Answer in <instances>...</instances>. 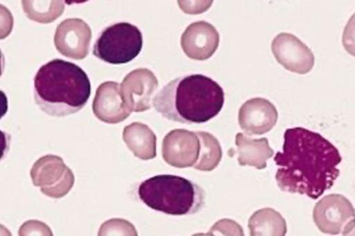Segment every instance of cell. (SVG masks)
<instances>
[{
	"instance_id": "21",
	"label": "cell",
	"mask_w": 355,
	"mask_h": 236,
	"mask_svg": "<svg viewBox=\"0 0 355 236\" xmlns=\"http://www.w3.org/2000/svg\"><path fill=\"white\" fill-rule=\"evenodd\" d=\"M207 236H244V230L236 221L222 219L211 227Z\"/></svg>"
},
{
	"instance_id": "4",
	"label": "cell",
	"mask_w": 355,
	"mask_h": 236,
	"mask_svg": "<svg viewBox=\"0 0 355 236\" xmlns=\"http://www.w3.org/2000/svg\"><path fill=\"white\" fill-rule=\"evenodd\" d=\"M139 197L150 209L173 217L197 214L205 206L204 189L175 175H157L144 181L139 187Z\"/></svg>"
},
{
	"instance_id": "6",
	"label": "cell",
	"mask_w": 355,
	"mask_h": 236,
	"mask_svg": "<svg viewBox=\"0 0 355 236\" xmlns=\"http://www.w3.org/2000/svg\"><path fill=\"white\" fill-rule=\"evenodd\" d=\"M33 184L51 199H62L73 189L75 176L67 167L63 158L56 155H46L36 161L31 169Z\"/></svg>"
},
{
	"instance_id": "17",
	"label": "cell",
	"mask_w": 355,
	"mask_h": 236,
	"mask_svg": "<svg viewBox=\"0 0 355 236\" xmlns=\"http://www.w3.org/2000/svg\"><path fill=\"white\" fill-rule=\"evenodd\" d=\"M250 236H286L287 222L272 208L259 209L249 220Z\"/></svg>"
},
{
	"instance_id": "23",
	"label": "cell",
	"mask_w": 355,
	"mask_h": 236,
	"mask_svg": "<svg viewBox=\"0 0 355 236\" xmlns=\"http://www.w3.org/2000/svg\"><path fill=\"white\" fill-rule=\"evenodd\" d=\"M13 16L8 8L0 4V39H5L12 33Z\"/></svg>"
},
{
	"instance_id": "7",
	"label": "cell",
	"mask_w": 355,
	"mask_h": 236,
	"mask_svg": "<svg viewBox=\"0 0 355 236\" xmlns=\"http://www.w3.org/2000/svg\"><path fill=\"white\" fill-rule=\"evenodd\" d=\"M354 214V207L351 201L339 194H331L322 197L316 203L313 219L320 232L329 235H339L343 232L346 224L353 220Z\"/></svg>"
},
{
	"instance_id": "16",
	"label": "cell",
	"mask_w": 355,
	"mask_h": 236,
	"mask_svg": "<svg viewBox=\"0 0 355 236\" xmlns=\"http://www.w3.org/2000/svg\"><path fill=\"white\" fill-rule=\"evenodd\" d=\"M236 145L239 152V163L242 167L250 165L259 170L266 167V161L274 156V150L268 138L254 140L244 134L236 135Z\"/></svg>"
},
{
	"instance_id": "10",
	"label": "cell",
	"mask_w": 355,
	"mask_h": 236,
	"mask_svg": "<svg viewBox=\"0 0 355 236\" xmlns=\"http://www.w3.org/2000/svg\"><path fill=\"white\" fill-rule=\"evenodd\" d=\"M92 36V28L85 20L69 18L57 26L53 40L61 55L81 60L88 56Z\"/></svg>"
},
{
	"instance_id": "3",
	"label": "cell",
	"mask_w": 355,
	"mask_h": 236,
	"mask_svg": "<svg viewBox=\"0 0 355 236\" xmlns=\"http://www.w3.org/2000/svg\"><path fill=\"white\" fill-rule=\"evenodd\" d=\"M33 93L38 107L50 116L73 115L85 108L92 93L88 75L78 65L53 60L35 76Z\"/></svg>"
},
{
	"instance_id": "28",
	"label": "cell",
	"mask_w": 355,
	"mask_h": 236,
	"mask_svg": "<svg viewBox=\"0 0 355 236\" xmlns=\"http://www.w3.org/2000/svg\"><path fill=\"white\" fill-rule=\"evenodd\" d=\"M0 236H12V234L5 226L0 224Z\"/></svg>"
},
{
	"instance_id": "1",
	"label": "cell",
	"mask_w": 355,
	"mask_h": 236,
	"mask_svg": "<svg viewBox=\"0 0 355 236\" xmlns=\"http://www.w3.org/2000/svg\"><path fill=\"white\" fill-rule=\"evenodd\" d=\"M343 157L338 148L320 134L304 128L287 129L281 152L275 155L276 182L283 192L322 197L340 175Z\"/></svg>"
},
{
	"instance_id": "20",
	"label": "cell",
	"mask_w": 355,
	"mask_h": 236,
	"mask_svg": "<svg viewBox=\"0 0 355 236\" xmlns=\"http://www.w3.org/2000/svg\"><path fill=\"white\" fill-rule=\"evenodd\" d=\"M97 236H137V232L130 221L112 219L101 224Z\"/></svg>"
},
{
	"instance_id": "29",
	"label": "cell",
	"mask_w": 355,
	"mask_h": 236,
	"mask_svg": "<svg viewBox=\"0 0 355 236\" xmlns=\"http://www.w3.org/2000/svg\"><path fill=\"white\" fill-rule=\"evenodd\" d=\"M192 236H207V234H204V233H198V234H193Z\"/></svg>"
},
{
	"instance_id": "18",
	"label": "cell",
	"mask_w": 355,
	"mask_h": 236,
	"mask_svg": "<svg viewBox=\"0 0 355 236\" xmlns=\"http://www.w3.org/2000/svg\"><path fill=\"white\" fill-rule=\"evenodd\" d=\"M199 138L198 160L193 167L199 172H212L218 167L223 157L222 147L219 140L210 132H197Z\"/></svg>"
},
{
	"instance_id": "12",
	"label": "cell",
	"mask_w": 355,
	"mask_h": 236,
	"mask_svg": "<svg viewBox=\"0 0 355 236\" xmlns=\"http://www.w3.org/2000/svg\"><path fill=\"white\" fill-rule=\"evenodd\" d=\"M219 46V33L214 25L200 20L189 25L182 36V48L191 60H206Z\"/></svg>"
},
{
	"instance_id": "19",
	"label": "cell",
	"mask_w": 355,
	"mask_h": 236,
	"mask_svg": "<svg viewBox=\"0 0 355 236\" xmlns=\"http://www.w3.org/2000/svg\"><path fill=\"white\" fill-rule=\"evenodd\" d=\"M21 6L28 19L49 24L63 15L65 4L60 0H23Z\"/></svg>"
},
{
	"instance_id": "8",
	"label": "cell",
	"mask_w": 355,
	"mask_h": 236,
	"mask_svg": "<svg viewBox=\"0 0 355 236\" xmlns=\"http://www.w3.org/2000/svg\"><path fill=\"white\" fill-rule=\"evenodd\" d=\"M159 88V80L148 69H137L123 78L121 95L130 111L150 110Z\"/></svg>"
},
{
	"instance_id": "9",
	"label": "cell",
	"mask_w": 355,
	"mask_h": 236,
	"mask_svg": "<svg viewBox=\"0 0 355 236\" xmlns=\"http://www.w3.org/2000/svg\"><path fill=\"white\" fill-rule=\"evenodd\" d=\"M271 51L279 64L291 73L306 75L314 68L313 51L297 37L291 33H279L275 37Z\"/></svg>"
},
{
	"instance_id": "14",
	"label": "cell",
	"mask_w": 355,
	"mask_h": 236,
	"mask_svg": "<svg viewBox=\"0 0 355 236\" xmlns=\"http://www.w3.org/2000/svg\"><path fill=\"white\" fill-rule=\"evenodd\" d=\"M93 111L98 120L108 125L121 123L132 114L125 105L120 84L116 82H105L97 88Z\"/></svg>"
},
{
	"instance_id": "11",
	"label": "cell",
	"mask_w": 355,
	"mask_h": 236,
	"mask_svg": "<svg viewBox=\"0 0 355 236\" xmlns=\"http://www.w3.org/2000/svg\"><path fill=\"white\" fill-rule=\"evenodd\" d=\"M199 138L197 132L174 129L162 142V157L174 168H190L198 160Z\"/></svg>"
},
{
	"instance_id": "13",
	"label": "cell",
	"mask_w": 355,
	"mask_h": 236,
	"mask_svg": "<svg viewBox=\"0 0 355 236\" xmlns=\"http://www.w3.org/2000/svg\"><path fill=\"white\" fill-rule=\"evenodd\" d=\"M279 120L275 105L266 98L246 100L239 109V123L246 135H263L270 131Z\"/></svg>"
},
{
	"instance_id": "26",
	"label": "cell",
	"mask_w": 355,
	"mask_h": 236,
	"mask_svg": "<svg viewBox=\"0 0 355 236\" xmlns=\"http://www.w3.org/2000/svg\"><path fill=\"white\" fill-rule=\"evenodd\" d=\"M8 110V97L4 91L0 90V120L6 115Z\"/></svg>"
},
{
	"instance_id": "25",
	"label": "cell",
	"mask_w": 355,
	"mask_h": 236,
	"mask_svg": "<svg viewBox=\"0 0 355 236\" xmlns=\"http://www.w3.org/2000/svg\"><path fill=\"white\" fill-rule=\"evenodd\" d=\"M10 136L8 134L0 130V161L3 160L6 154H8V149H10Z\"/></svg>"
},
{
	"instance_id": "5",
	"label": "cell",
	"mask_w": 355,
	"mask_h": 236,
	"mask_svg": "<svg viewBox=\"0 0 355 236\" xmlns=\"http://www.w3.org/2000/svg\"><path fill=\"white\" fill-rule=\"evenodd\" d=\"M144 38L135 25L117 23L105 28L94 46V56L110 64H125L141 53Z\"/></svg>"
},
{
	"instance_id": "22",
	"label": "cell",
	"mask_w": 355,
	"mask_h": 236,
	"mask_svg": "<svg viewBox=\"0 0 355 236\" xmlns=\"http://www.w3.org/2000/svg\"><path fill=\"white\" fill-rule=\"evenodd\" d=\"M19 236H53V230L42 221L30 220L21 224Z\"/></svg>"
},
{
	"instance_id": "2",
	"label": "cell",
	"mask_w": 355,
	"mask_h": 236,
	"mask_svg": "<svg viewBox=\"0 0 355 236\" xmlns=\"http://www.w3.org/2000/svg\"><path fill=\"white\" fill-rule=\"evenodd\" d=\"M225 95L210 77H179L157 92L153 107L162 117L184 125L206 123L222 111Z\"/></svg>"
},
{
	"instance_id": "15",
	"label": "cell",
	"mask_w": 355,
	"mask_h": 236,
	"mask_svg": "<svg viewBox=\"0 0 355 236\" xmlns=\"http://www.w3.org/2000/svg\"><path fill=\"white\" fill-rule=\"evenodd\" d=\"M122 138L137 158L148 161L157 157V136L148 125L139 122L127 125Z\"/></svg>"
},
{
	"instance_id": "24",
	"label": "cell",
	"mask_w": 355,
	"mask_h": 236,
	"mask_svg": "<svg viewBox=\"0 0 355 236\" xmlns=\"http://www.w3.org/2000/svg\"><path fill=\"white\" fill-rule=\"evenodd\" d=\"M178 5L180 6L182 11L191 15H197V13L205 12L209 10L212 1H178Z\"/></svg>"
},
{
	"instance_id": "27",
	"label": "cell",
	"mask_w": 355,
	"mask_h": 236,
	"mask_svg": "<svg viewBox=\"0 0 355 236\" xmlns=\"http://www.w3.org/2000/svg\"><path fill=\"white\" fill-rule=\"evenodd\" d=\"M4 66H5V58L4 55L1 53V50H0V77L4 73Z\"/></svg>"
}]
</instances>
